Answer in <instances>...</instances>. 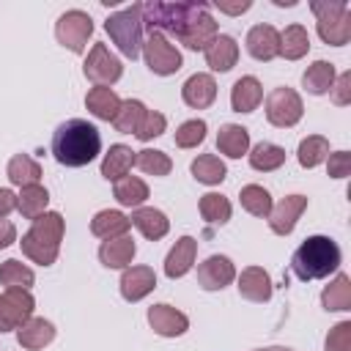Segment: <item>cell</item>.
<instances>
[{
	"label": "cell",
	"mask_w": 351,
	"mask_h": 351,
	"mask_svg": "<svg viewBox=\"0 0 351 351\" xmlns=\"http://www.w3.org/2000/svg\"><path fill=\"white\" fill-rule=\"evenodd\" d=\"M49 148H52V156H55L58 165L85 167L99 156L101 134L93 123H88L82 118H71V121H63L52 132V145Z\"/></svg>",
	"instance_id": "1"
},
{
	"label": "cell",
	"mask_w": 351,
	"mask_h": 351,
	"mask_svg": "<svg viewBox=\"0 0 351 351\" xmlns=\"http://www.w3.org/2000/svg\"><path fill=\"white\" fill-rule=\"evenodd\" d=\"M340 247L329 236H307L291 255V271L299 280H324L340 269Z\"/></svg>",
	"instance_id": "2"
},
{
	"label": "cell",
	"mask_w": 351,
	"mask_h": 351,
	"mask_svg": "<svg viewBox=\"0 0 351 351\" xmlns=\"http://www.w3.org/2000/svg\"><path fill=\"white\" fill-rule=\"evenodd\" d=\"M63 230H66V222L58 211H44L41 217L33 219L30 230L22 236L19 247L22 252L38 263V266H52L58 261V252H60V241H63Z\"/></svg>",
	"instance_id": "3"
},
{
	"label": "cell",
	"mask_w": 351,
	"mask_h": 351,
	"mask_svg": "<svg viewBox=\"0 0 351 351\" xmlns=\"http://www.w3.org/2000/svg\"><path fill=\"white\" fill-rule=\"evenodd\" d=\"M310 11L315 14V27L318 36L332 44L343 47L351 38V8L346 0H313Z\"/></svg>",
	"instance_id": "4"
},
{
	"label": "cell",
	"mask_w": 351,
	"mask_h": 351,
	"mask_svg": "<svg viewBox=\"0 0 351 351\" xmlns=\"http://www.w3.org/2000/svg\"><path fill=\"white\" fill-rule=\"evenodd\" d=\"M143 14H140V3L118 11V14H110L107 22H104V30L107 36L112 38V44L126 55V58H140L143 52Z\"/></svg>",
	"instance_id": "5"
},
{
	"label": "cell",
	"mask_w": 351,
	"mask_h": 351,
	"mask_svg": "<svg viewBox=\"0 0 351 351\" xmlns=\"http://www.w3.org/2000/svg\"><path fill=\"white\" fill-rule=\"evenodd\" d=\"M302 115H304V104H302V96L293 88L280 85L266 96V121L271 126L291 129L302 121Z\"/></svg>",
	"instance_id": "6"
},
{
	"label": "cell",
	"mask_w": 351,
	"mask_h": 351,
	"mask_svg": "<svg viewBox=\"0 0 351 351\" xmlns=\"http://www.w3.org/2000/svg\"><path fill=\"white\" fill-rule=\"evenodd\" d=\"M90 33H93V19L85 11H80V8H71V11L60 14L58 22H55V38H58V44H63L66 49H71L77 55L85 52Z\"/></svg>",
	"instance_id": "7"
},
{
	"label": "cell",
	"mask_w": 351,
	"mask_h": 351,
	"mask_svg": "<svg viewBox=\"0 0 351 351\" xmlns=\"http://www.w3.org/2000/svg\"><path fill=\"white\" fill-rule=\"evenodd\" d=\"M143 58H145V66H148L154 74H159V77L176 74V71L184 66L181 52H178L176 44H170L167 36H162V33H148V38L143 41Z\"/></svg>",
	"instance_id": "8"
},
{
	"label": "cell",
	"mask_w": 351,
	"mask_h": 351,
	"mask_svg": "<svg viewBox=\"0 0 351 351\" xmlns=\"http://www.w3.org/2000/svg\"><path fill=\"white\" fill-rule=\"evenodd\" d=\"M82 71H85V77H88L93 85L110 88L112 82L121 80L123 66H121V60L107 49V44L96 41V44L88 49V58H85V63H82Z\"/></svg>",
	"instance_id": "9"
},
{
	"label": "cell",
	"mask_w": 351,
	"mask_h": 351,
	"mask_svg": "<svg viewBox=\"0 0 351 351\" xmlns=\"http://www.w3.org/2000/svg\"><path fill=\"white\" fill-rule=\"evenodd\" d=\"M33 310H36V299L30 291L5 288V293H0V332L19 329L27 318H33Z\"/></svg>",
	"instance_id": "10"
},
{
	"label": "cell",
	"mask_w": 351,
	"mask_h": 351,
	"mask_svg": "<svg viewBox=\"0 0 351 351\" xmlns=\"http://www.w3.org/2000/svg\"><path fill=\"white\" fill-rule=\"evenodd\" d=\"M236 280V266L228 255H208L197 266V285L203 291H222Z\"/></svg>",
	"instance_id": "11"
},
{
	"label": "cell",
	"mask_w": 351,
	"mask_h": 351,
	"mask_svg": "<svg viewBox=\"0 0 351 351\" xmlns=\"http://www.w3.org/2000/svg\"><path fill=\"white\" fill-rule=\"evenodd\" d=\"M304 208H307V197L304 195H288V197H282L269 211V228H271V233L288 236L296 228V222H299V217H302Z\"/></svg>",
	"instance_id": "12"
},
{
	"label": "cell",
	"mask_w": 351,
	"mask_h": 351,
	"mask_svg": "<svg viewBox=\"0 0 351 351\" xmlns=\"http://www.w3.org/2000/svg\"><path fill=\"white\" fill-rule=\"evenodd\" d=\"M148 324L162 337H181L189 329V318L181 310H176L173 304H165V302L148 307Z\"/></svg>",
	"instance_id": "13"
},
{
	"label": "cell",
	"mask_w": 351,
	"mask_h": 351,
	"mask_svg": "<svg viewBox=\"0 0 351 351\" xmlns=\"http://www.w3.org/2000/svg\"><path fill=\"white\" fill-rule=\"evenodd\" d=\"M244 44H247V52L255 60H261V63H269V60H274L280 55V33H277L274 25H255V27H250Z\"/></svg>",
	"instance_id": "14"
},
{
	"label": "cell",
	"mask_w": 351,
	"mask_h": 351,
	"mask_svg": "<svg viewBox=\"0 0 351 351\" xmlns=\"http://www.w3.org/2000/svg\"><path fill=\"white\" fill-rule=\"evenodd\" d=\"M118 285H121V296L126 302H140L156 288V274L151 266H126Z\"/></svg>",
	"instance_id": "15"
},
{
	"label": "cell",
	"mask_w": 351,
	"mask_h": 351,
	"mask_svg": "<svg viewBox=\"0 0 351 351\" xmlns=\"http://www.w3.org/2000/svg\"><path fill=\"white\" fill-rule=\"evenodd\" d=\"M181 99H184V104L192 107V110H206V107H211L214 99H217V82H214V77H211V74H203V71L192 74V77L181 85Z\"/></svg>",
	"instance_id": "16"
},
{
	"label": "cell",
	"mask_w": 351,
	"mask_h": 351,
	"mask_svg": "<svg viewBox=\"0 0 351 351\" xmlns=\"http://www.w3.org/2000/svg\"><path fill=\"white\" fill-rule=\"evenodd\" d=\"M203 55H206V63L211 71H230L239 60V44L233 36L217 33V38L203 49Z\"/></svg>",
	"instance_id": "17"
},
{
	"label": "cell",
	"mask_w": 351,
	"mask_h": 351,
	"mask_svg": "<svg viewBox=\"0 0 351 351\" xmlns=\"http://www.w3.org/2000/svg\"><path fill=\"white\" fill-rule=\"evenodd\" d=\"M239 293L250 302H269L271 293H274L271 277L261 266H247L239 274Z\"/></svg>",
	"instance_id": "18"
},
{
	"label": "cell",
	"mask_w": 351,
	"mask_h": 351,
	"mask_svg": "<svg viewBox=\"0 0 351 351\" xmlns=\"http://www.w3.org/2000/svg\"><path fill=\"white\" fill-rule=\"evenodd\" d=\"M195 255H197V241H195L192 236H181V239L173 244V250L167 252V258H165V274H167L170 280L184 277V274L192 269Z\"/></svg>",
	"instance_id": "19"
},
{
	"label": "cell",
	"mask_w": 351,
	"mask_h": 351,
	"mask_svg": "<svg viewBox=\"0 0 351 351\" xmlns=\"http://www.w3.org/2000/svg\"><path fill=\"white\" fill-rule=\"evenodd\" d=\"M129 219H132V225H134L145 239H151V241L165 239V236H167V230H170V219H167V214H165V211H159V208H154V206L134 208Z\"/></svg>",
	"instance_id": "20"
},
{
	"label": "cell",
	"mask_w": 351,
	"mask_h": 351,
	"mask_svg": "<svg viewBox=\"0 0 351 351\" xmlns=\"http://www.w3.org/2000/svg\"><path fill=\"white\" fill-rule=\"evenodd\" d=\"M129 228H132V219H129L126 214L115 211V208H104V211H99V214L90 219V233H93L96 239H104V241L126 236Z\"/></svg>",
	"instance_id": "21"
},
{
	"label": "cell",
	"mask_w": 351,
	"mask_h": 351,
	"mask_svg": "<svg viewBox=\"0 0 351 351\" xmlns=\"http://www.w3.org/2000/svg\"><path fill=\"white\" fill-rule=\"evenodd\" d=\"M16 340H19L22 348L38 351V348H44V346H49V343L55 340V326H52V321L33 315V318H27V321L16 329Z\"/></svg>",
	"instance_id": "22"
},
{
	"label": "cell",
	"mask_w": 351,
	"mask_h": 351,
	"mask_svg": "<svg viewBox=\"0 0 351 351\" xmlns=\"http://www.w3.org/2000/svg\"><path fill=\"white\" fill-rule=\"evenodd\" d=\"M261 101H263V88H261V82L252 74L239 77L233 82V88H230V107L236 112H252Z\"/></svg>",
	"instance_id": "23"
},
{
	"label": "cell",
	"mask_w": 351,
	"mask_h": 351,
	"mask_svg": "<svg viewBox=\"0 0 351 351\" xmlns=\"http://www.w3.org/2000/svg\"><path fill=\"white\" fill-rule=\"evenodd\" d=\"M137 252V244L132 236H121V239H110V241H101L99 247V261L107 266V269H126L132 263Z\"/></svg>",
	"instance_id": "24"
},
{
	"label": "cell",
	"mask_w": 351,
	"mask_h": 351,
	"mask_svg": "<svg viewBox=\"0 0 351 351\" xmlns=\"http://www.w3.org/2000/svg\"><path fill=\"white\" fill-rule=\"evenodd\" d=\"M217 148L230 159H241L250 151V132L239 123H225L217 132Z\"/></svg>",
	"instance_id": "25"
},
{
	"label": "cell",
	"mask_w": 351,
	"mask_h": 351,
	"mask_svg": "<svg viewBox=\"0 0 351 351\" xmlns=\"http://www.w3.org/2000/svg\"><path fill=\"white\" fill-rule=\"evenodd\" d=\"M335 77H337L335 63H329V60H313V63L304 69V74H302V85H304L307 93L321 96V93H329Z\"/></svg>",
	"instance_id": "26"
},
{
	"label": "cell",
	"mask_w": 351,
	"mask_h": 351,
	"mask_svg": "<svg viewBox=\"0 0 351 351\" xmlns=\"http://www.w3.org/2000/svg\"><path fill=\"white\" fill-rule=\"evenodd\" d=\"M85 107H88V112L96 115L99 121H112L115 112H118V107H121V99H118V93H115L112 88L96 85V88L88 90V96H85Z\"/></svg>",
	"instance_id": "27"
},
{
	"label": "cell",
	"mask_w": 351,
	"mask_h": 351,
	"mask_svg": "<svg viewBox=\"0 0 351 351\" xmlns=\"http://www.w3.org/2000/svg\"><path fill=\"white\" fill-rule=\"evenodd\" d=\"M132 165H134V151L123 143H115V145H110V151L101 159V176L107 181H118L132 170Z\"/></svg>",
	"instance_id": "28"
},
{
	"label": "cell",
	"mask_w": 351,
	"mask_h": 351,
	"mask_svg": "<svg viewBox=\"0 0 351 351\" xmlns=\"http://www.w3.org/2000/svg\"><path fill=\"white\" fill-rule=\"evenodd\" d=\"M5 176H8V181L16 184L19 189H22V186H33V184L41 181V165H38L33 156H27V154H16V156L8 159Z\"/></svg>",
	"instance_id": "29"
},
{
	"label": "cell",
	"mask_w": 351,
	"mask_h": 351,
	"mask_svg": "<svg viewBox=\"0 0 351 351\" xmlns=\"http://www.w3.org/2000/svg\"><path fill=\"white\" fill-rule=\"evenodd\" d=\"M321 304H324V310H329V313L351 310V277L340 271V274L321 291Z\"/></svg>",
	"instance_id": "30"
},
{
	"label": "cell",
	"mask_w": 351,
	"mask_h": 351,
	"mask_svg": "<svg viewBox=\"0 0 351 351\" xmlns=\"http://www.w3.org/2000/svg\"><path fill=\"white\" fill-rule=\"evenodd\" d=\"M247 156H250V167L261 170V173H271V170L285 165V148L277 143H269V140L258 143Z\"/></svg>",
	"instance_id": "31"
},
{
	"label": "cell",
	"mask_w": 351,
	"mask_h": 351,
	"mask_svg": "<svg viewBox=\"0 0 351 351\" xmlns=\"http://www.w3.org/2000/svg\"><path fill=\"white\" fill-rule=\"evenodd\" d=\"M189 170H192V176H195L200 184H206V186L222 184L225 176H228L225 162H222L219 156H214V154H200V156H195L192 165H189Z\"/></svg>",
	"instance_id": "32"
},
{
	"label": "cell",
	"mask_w": 351,
	"mask_h": 351,
	"mask_svg": "<svg viewBox=\"0 0 351 351\" xmlns=\"http://www.w3.org/2000/svg\"><path fill=\"white\" fill-rule=\"evenodd\" d=\"M112 195L121 206H129V208H140L145 200H148V184L137 176H123L115 181L112 186Z\"/></svg>",
	"instance_id": "33"
},
{
	"label": "cell",
	"mask_w": 351,
	"mask_h": 351,
	"mask_svg": "<svg viewBox=\"0 0 351 351\" xmlns=\"http://www.w3.org/2000/svg\"><path fill=\"white\" fill-rule=\"evenodd\" d=\"M310 52V36L302 25H288L280 33V55L285 60H299Z\"/></svg>",
	"instance_id": "34"
},
{
	"label": "cell",
	"mask_w": 351,
	"mask_h": 351,
	"mask_svg": "<svg viewBox=\"0 0 351 351\" xmlns=\"http://www.w3.org/2000/svg\"><path fill=\"white\" fill-rule=\"evenodd\" d=\"M47 203H49V192L41 186V184H33V186H22V192L16 195V208L25 219H36L47 211Z\"/></svg>",
	"instance_id": "35"
},
{
	"label": "cell",
	"mask_w": 351,
	"mask_h": 351,
	"mask_svg": "<svg viewBox=\"0 0 351 351\" xmlns=\"http://www.w3.org/2000/svg\"><path fill=\"white\" fill-rule=\"evenodd\" d=\"M326 156H329V140L321 137V134L304 137V140L299 143V148H296V159H299V165H302L304 170L318 167L321 162H326Z\"/></svg>",
	"instance_id": "36"
},
{
	"label": "cell",
	"mask_w": 351,
	"mask_h": 351,
	"mask_svg": "<svg viewBox=\"0 0 351 351\" xmlns=\"http://www.w3.org/2000/svg\"><path fill=\"white\" fill-rule=\"evenodd\" d=\"M145 112L148 110H145V104L140 99H126V101H121V107H118V112L112 118V126L121 134H134L137 126H140V121L145 118Z\"/></svg>",
	"instance_id": "37"
},
{
	"label": "cell",
	"mask_w": 351,
	"mask_h": 351,
	"mask_svg": "<svg viewBox=\"0 0 351 351\" xmlns=\"http://www.w3.org/2000/svg\"><path fill=\"white\" fill-rule=\"evenodd\" d=\"M239 200H241V208L250 211L252 217H269V211H271V206H274L269 189H263L261 184H247V186H241Z\"/></svg>",
	"instance_id": "38"
},
{
	"label": "cell",
	"mask_w": 351,
	"mask_h": 351,
	"mask_svg": "<svg viewBox=\"0 0 351 351\" xmlns=\"http://www.w3.org/2000/svg\"><path fill=\"white\" fill-rule=\"evenodd\" d=\"M200 208V217L208 222V225H225L230 219V200L219 192H206L197 203Z\"/></svg>",
	"instance_id": "39"
},
{
	"label": "cell",
	"mask_w": 351,
	"mask_h": 351,
	"mask_svg": "<svg viewBox=\"0 0 351 351\" xmlns=\"http://www.w3.org/2000/svg\"><path fill=\"white\" fill-rule=\"evenodd\" d=\"M0 282L5 288H25V291H30V285L36 282V274H33L30 266L19 263L16 258H8V261L0 263Z\"/></svg>",
	"instance_id": "40"
},
{
	"label": "cell",
	"mask_w": 351,
	"mask_h": 351,
	"mask_svg": "<svg viewBox=\"0 0 351 351\" xmlns=\"http://www.w3.org/2000/svg\"><path fill=\"white\" fill-rule=\"evenodd\" d=\"M134 165H137L145 176H167V173L173 170V159H170L165 151H156V148L134 151Z\"/></svg>",
	"instance_id": "41"
},
{
	"label": "cell",
	"mask_w": 351,
	"mask_h": 351,
	"mask_svg": "<svg viewBox=\"0 0 351 351\" xmlns=\"http://www.w3.org/2000/svg\"><path fill=\"white\" fill-rule=\"evenodd\" d=\"M206 132H208V126H206V121L203 118H192V121H184L178 129H176V145L178 148H197L203 140H206Z\"/></svg>",
	"instance_id": "42"
},
{
	"label": "cell",
	"mask_w": 351,
	"mask_h": 351,
	"mask_svg": "<svg viewBox=\"0 0 351 351\" xmlns=\"http://www.w3.org/2000/svg\"><path fill=\"white\" fill-rule=\"evenodd\" d=\"M165 126H167V118H165L162 112H156V110H148V112H145V118L140 121V126H137L134 137H137V140H143V143H148V140L159 137V134L165 132Z\"/></svg>",
	"instance_id": "43"
},
{
	"label": "cell",
	"mask_w": 351,
	"mask_h": 351,
	"mask_svg": "<svg viewBox=\"0 0 351 351\" xmlns=\"http://www.w3.org/2000/svg\"><path fill=\"white\" fill-rule=\"evenodd\" d=\"M326 351H351V321H340L329 329Z\"/></svg>",
	"instance_id": "44"
},
{
	"label": "cell",
	"mask_w": 351,
	"mask_h": 351,
	"mask_svg": "<svg viewBox=\"0 0 351 351\" xmlns=\"http://www.w3.org/2000/svg\"><path fill=\"white\" fill-rule=\"evenodd\" d=\"M329 96L337 107H346L351 101V71H343V74L335 77V82L329 88Z\"/></svg>",
	"instance_id": "45"
},
{
	"label": "cell",
	"mask_w": 351,
	"mask_h": 351,
	"mask_svg": "<svg viewBox=\"0 0 351 351\" xmlns=\"http://www.w3.org/2000/svg\"><path fill=\"white\" fill-rule=\"evenodd\" d=\"M326 167H329V176L332 178H346L351 173V154L348 151H335L326 156Z\"/></svg>",
	"instance_id": "46"
},
{
	"label": "cell",
	"mask_w": 351,
	"mask_h": 351,
	"mask_svg": "<svg viewBox=\"0 0 351 351\" xmlns=\"http://www.w3.org/2000/svg\"><path fill=\"white\" fill-rule=\"evenodd\" d=\"M16 208V195L5 186H0V219H5L11 211Z\"/></svg>",
	"instance_id": "47"
},
{
	"label": "cell",
	"mask_w": 351,
	"mask_h": 351,
	"mask_svg": "<svg viewBox=\"0 0 351 351\" xmlns=\"http://www.w3.org/2000/svg\"><path fill=\"white\" fill-rule=\"evenodd\" d=\"M14 241H16V228H14V222L0 219V250L11 247Z\"/></svg>",
	"instance_id": "48"
},
{
	"label": "cell",
	"mask_w": 351,
	"mask_h": 351,
	"mask_svg": "<svg viewBox=\"0 0 351 351\" xmlns=\"http://www.w3.org/2000/svg\"><path fill=\"white\" fill-rule=\"evenodd\" d=\"M217 8L222 11V14H244V11H250L252 8V3L250 0H241V3H217Z\"/></svg>",
	"instance_id": "49"
},
{
	"label": "cell",
	"mask_w": 351,
	"mask_h": 351,
	"mask_svg": "<svg viewBox=\"0 0 351 351\" xmlns=\"http://www.w3.org/2000/svg\"><path fill=\"white\" fill-rule=\"evenodd\" d=\"M261 351H293V348H285V346H271V348H261Z\"/></svg>",
	"instance_id": "50"
},
{
	"label": "cell",
	"mask_w": 351,
	"mask_h": 351,
	"mask_svg": "<svg viewBox=\"0 0 351 351\" xmlns=\"http://www.w3.org/2000/svg\"><path fill=\"white\" fill-rule=\"evenodd\" d=\"M296 0H274V5H293Z\"/></svg>",
	"instance_id": "51"
}]
</instances>
